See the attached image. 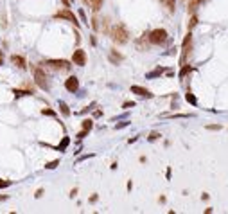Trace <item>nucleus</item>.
<instances>
[{
    "label": "nucleus",
    "instance_id": "obj_1",
    "mask_svg": "<svg viewBox=\"0 0 228 214\" xmlns=\"http://www.w3.org/2000/svg\"><path fill=\"white\" fill-rule=\"evenodd\" d=\"M110 36H112V40L115 43H119V45H124V43L129 42V32L128 29L124 27V23H117L112 27V31H110Z\"/></svg>",
    "mask_w": 228,
    "mask_h": 214
},
{
    "label": "nucleus",
    "instance_id": "obj_2",
    "mask_svg": "<svg viewBox=\"0 0 228 214\" xmlns=\"http://www.w3.org/2000/svg\"><path fill=\"white\" fill-rule=\"evenodd\" d=\"M32 74H34V81H36V85L40 86L42 90H49L47 74H45V68H43L42 65H36V67H32Z\"/></svg>",
    "mask_w": 228,
    "mask_h": 214
},
{
    "label": "nucleus",
    "instance_id": "obj_3",
    "mask_svg": "<svg viewBox=\"0 0 228 214\" xmlns=\"http://www.w3.org/2000/svg\"><path fill=\"white\" fill-rule=\"evenodd\" d=\"M147 40H149V43H153V45H164L169 40V34H167L165 29H153V31L149 32Z\"/></svg>",
    "mask_w": 228,
    "mask_h": 214
},
{
    "label": "nucleus",
    "instance_id": "obj_4",
    "mask_svg": "<svg viewBox=\"0 0 228 214\" xmlns=\"http://www.w3.org/2000/svg\"><path fill=\"white\" fill-rule=\"evenodd\" d=\"M45 63L51 68H56V70H68L70 68V61H67V60H49Z\"/></svg>",
    "mask_w": 228,
    "mask_h": 214
},
{
    "label": "nucleus",
    "instance_id": "obj_5",
    "mask_svg": "<svg viewBox=\"0 0 228 214\" xmlns=\"http://www.w3.org/2000/svg\"><path fill=\"white\" fill-rule=\"evenodd\" d=\"M72 63L77 65V67H83L86 65V52H84L83 49H75L72 54Z\"/></svg>",
    "mask_w": 228,
    "mask_h": 214
},
{
    "label": "nucleus",
    "instance_id": "obj_6",
    "mask_svg": "<svg viewBox=\"0 0 228 214\" xmlns=\"http://www.w3.org/2000/svg\"><path fill=\"white\" fill-rule=\"evenodd\" d=\"M54 18H65V20H68V22H72L74 25H79V22H77V18H75V14H74L72 11H68V7L67 9H61Z\"/></svg>",
    "mask_w": 228,
    "mask_h": 214
},
{
    "label": "nucleus",
    "instance_id": "obj_7",
    "mask_svg": "<svg viewBox=\"0 0 228 214\" xmlns=\"http://www.w3.org/2000/svg\"><path fill=\"white\" fill-rule=\"evenodd\" d=\"M65 88H67L68 92L75 94V92L79 90V79H77L75 76H70V77H67V81H65Z\"/></svg>",
    "mask_w": 228,
    "mask_h": 214
},
{
    "label": "nucleus",
    "instance_id": "obj_8",
    "mask_svg": "<svg viewBox=\"0 0 228 214\" xmlns=\"http://www.w3.org/2000/svg\"><path fill=\"white\" fill-rule=\"evenodd\" d=\"M11 63L14 65V67H18V68H25V67H27L25 58L20 56V54H13V56H11Z\"/></svg>",
    "mask_w": 228,
    "mask_h": 214
},
{
    "label": "nucleus",
    "instance_id": "obj_9",
    "mask_svg": "<svg viewBox=\"0 0 228 214\" xmlns=\"http://www.w3.org/2000/svg\"><path fill=\"white\" fill-rule=\"evenodd\" d=\"M108 58H110V61L113 65H119L120 61H124V56L120 52H117L115 49H110V54H108Z\"/></svg>",
    "mask_w": 228,
    "mask_h": 214
},
{
    "label": "nucleus",
    "instance_id": "obj_10",
    "mask_svg": "<svg viewBox=\"0 0 228 214\" xmlns=\"http://www.w3.org/2000/svg\"><path fill=\"white\" fill-rule=\"evenodd\" d=\"M131 92H133V94H136V96H142V97H153V94H151L147 88H144V86L133 85V86H131Z\"/></svg>",
    "mask_w": 228,
    "mask_h": 214
},
{
    "label": "nucleus",
    "instance_id": "obj_11",
    "mask_svg": "<svg viewBox=\"0 0 228 214\" xmlns=\"http://www.w3.org/2000/svg\"><path fill=\"white\" fill-rule=\"evenodd\" d=\"M103 2H104V0H90V7L93 9V13L101 11V7H103Z\"/></svg>",
    "mask_w": 228,
    "mask_h": 214
},
{
    "label": "nucleus",
    "instance_id": "obj_12",
    "mask_svg": "<svg viewBox=\"0 0 228 214\" xmlns=\"http://www.w3.org/2000/svg\"><path fill=\"white\" fill-rule=\"evenodd\" d=\"M59 112H61L63 115H67V117H68V115H70V108H68V105H67V103H59Z\"/></svg>",
    "mask_w": 228,
    "mask_h": 214
},
{
    "label": "nucleus",
    "instance_id": "obj_13",
    "mask_svg": "<svg viewBox=\"0 0 228 214\" xmlns=\"http://www.w3.org/2000/svg\"><path fill=\"white\" fill-rule=\"evenodd\" d=\"M13 94H14L16 97H22V96H31L32 92H31V90H20V88H14V90H13Z\"/></svg>",
    "mask_w": 228,
    "mask_h": 214
},
{
    "label": "nucleus",
    "instance_id": "obj_14",
    "mask_svg": "<svg viewBox=\"0 0 228 214\" xmlns=\"http://www.w3.org/2000/svg\"><path fill=\"white\" fill-rule=\"evenodd\" d=\"M162 72H164V68H160V67H158L156 70H153V72H149V74L145 76V77H147V79H153V77H158V76L162 74Z\"/></svg>",
    "mask_w": 228,
    "mask_h": 214
},
{
    "label": "nucleus",
    "instance_id": "obj_15",
    "mask_svg": "<svg viewBox=\"0 0 228 214\" xmlns=\"http://www.w3.org/2000/svg\"><path fill=\"white\" fill-rule=\"evenodd\" d=\"M68 144H70V139H68V137H63V140L59 142V144H58V150L63 151L65 148H67V146H68Z\"/></svg>",
    "mask_w": 228,
    "mask_h": 214
},
{
    "label": "nucleus",
    "instance_id": "obj_16",
    "mask_svg": "<svg viewBox=\"0 0 228 214\" xmlns=\"http://www.w3.org/2000/svg\"><path fill=\"white\" fill-rule=\"evenodd\" d=\"M185 99L189 101V103H190V105H192V106H196V105H197V101H196V97L192 96V92H187V94H185Z\"/></svg>",
    "mask_w": 228,
    "mask_h": 214
},
{
    "label": "nucleus",
    "instance_id": "obj_17",
    "mask_svg": "<svg viewBox=\"0 0 228 214\" xmlns=\"http://www.w3.org/2000/svg\"><path fill=\"white\" fill-rule=\"evenodd\" d=\"M189 72H190V67H189V65H181V70H180V77H181V79H183V77H185L187 74H189Z\"/></svg>",
    "mask_w": 228,
    "mask_h": 214
},
{
    "label": "nucleus",
    "instance_id": "obj_18",
    "mask_svg": "<svg viewBox=\"0 0 228 214\" xmlns=\"http://www.w3.org/2000/svg\"><path fill=\"white\" fill-rule=\"evenodd\" d=\"M92 126H93V121H92V119H84V121H83V130L90 131V130H92Z\"/></svg>",
    "mask_w": 228,
    "mask_h": 214
},
{
    "label": "nucleus",
    "instance_id": "obj_19",
    "mask_svg": "<svg viewBox=\"0 0 228 214\" xmlns=\"http://www.w3.org/2000/svg\"><path fill=\"white\" fill-rule=\"evenodd\" d=\"M160 137H162V135H160L158 131H151V133H149V137H147V140H149V142H155V140H158Z\"/></svg>",
    "mask_w": 228,
    "mask_h": 214
},
{
    "label": "nucleus",
    "instance_id": "obj_20",
    "mask_svg": "<svg viewBox=\"0 0 228 214\" xmlns=\"http://www.w3.org/2000/svg\"><path fill=\"white\" fill-rule=\"evenodd\" d=\"M196 23H197V16H196V14H192V16H190V20H189V25H187V27H189V31H190Z\"/></svg>",
    "mask_w": 228,
    "mask_h": 214
},
{
    "label": "nucleus",
    "instance_id": "obj_21",
    "mask_svg": "<svg viewBox=\"0 0 228 214\" xmlns=\"http://www.w3.org/2000/svg\"><path fill=\"white\" fill-rule=\"evenodd\" d=\"M162 2H164V4L167 6V9L171 11V13L174 11V0H162Z\"/></svg>",
    "mask_w": 228,
    "mask_h": 214
},
{
    "label": "nucleus",
    "instance_id": "obj_22",
    "mask_svg": "<svg viewBox=\"0 0 228 214\" xmlns=\"http://www.w3.org/2000/svg\"><path fill=\"white\" fill-rule=\"evenodd\" d=\"M58 164H59V160H52V162H47V169H54V167H58Z\"/></svg>",
    "mask_w": 228,
    "mask_h": 214
},
{
    "label": "nucleus",
    "instance_id": "obj_23",
    "mask_svg": "<svg viewBox=\"0 0 228 214\" xmlns=\"http://www.w3.org/2000/svg\"><path fill=\"white\" fill-rule=\"evenodd\" d=\"M221 128H223L221 124H208V126H207V130H210V131H216V130H218V131H219V130H221Z\"/></svg>",
    "mask_w": 228,
    "mask_h": 214
},
{
    "label": "nucleus",
    "instance_id": "obj_24",
    "mask_svg": "<svg viewBox=\"0 0 228 214\" xmlns=\"http://www.w3.org/2000/svg\"><path fill=\"white\" fill-rule=\"evenodd\" d=\"M92 29H93V31H99V20H97L95 16L92 18Z\"/></svg>",
    "mask_w": 228,
    "mask_h": 214
},
{
    "label": "nucleus",
    "instance_id": "obj_25",
    "mask_svg": "<svg viewBox=\"0 0 228 214\" xmlns=\"http://www.w3.org/2000/svg\"><path fill=\"white\" fill-rule=\"evenodd\" d=\"M9 185H11L9 180H2V178H0V189H4V187H9Z\"/></svg>",
    "mask_w": 228,
    "mask_h": 214
},
{
    "label": "nucleus",
    "instance_id": "obj_26",
    "mask_svg": "<svg viewBox=\"0 0 228 214\" xmlns=\"http://www.w3.org/2000/svg\"><path fill=\"white\" fill-rule=\"evenodd\" d=\"M42 113H43V115H52V117L56 115V113H54L52 110H49V108H43V110H42Z\"/></svg>",
    "mask_w": 228,
    "mask_h": 214
},
{
    "label": "nucleus",
    "instance_id": "obj_27",
    "mask_svg": "<svg viewBox=\"0 0 228 214\" xmlns=\"http://www.w3.org/2000/svg\"><path fill=\"white\" fill-rule=\"evenodd\" d=\"M108 22H110L108 18H104V20H103V31L104 32H110V29H108Z\"/></svg>",
    "mask_w": 228,
    "mask_h": 214
},
{
    "label": "nucleus",
    "instance_id": "obj_28",
    "mask_svg": "<svg viewBox=\"0 0 228 214\" xmlns=\"http://www.w3.org/2000/svg\"><path fill=\"white\" fill-rule=\"evenodd\" d=\"M126 126H129V121H124V122H120V124H117L115 128H117V130H120V128H126Z\"/></svg>",
    "mask_w": 228,
    "mask_h": 214
},
{
    "label": "nucleus",
    "instance_id": "obj_29",
    "mask_svg": "<svg viewBox=\"0 0 228 214\" xmlns=\"http://www.w3.org/2000/svg\"><path fill=\"white\" fill-rule=\"evenodd\" d=\"M135 106V103H133V101H126L124 105H122V108H133Z\"/></svg>",
    "mask_w": 228,
    "mask_h": 214
},
{
    "label": "nucleus",
    "instance_id": "obj_30",
    "mask_svg": "<svg viewBox=\"0 0 228 214\" xmlns=\"http://www.w3.org/2000/svg\"><path fill=\"white\" fill-rule=\"evenodd\" d=\"M86 133H88L86 130H81V131L77 133V139H83V137H86Z\"/></svg>",
    "mask_w": 228,
    "mask_h": 214
},
{
    "label": "nucleus",
    "instance_id": "obj_31",
    "mask_svg": "<svg viewBox=\"0 0 228 214\" xmlns=\"http://www.w3.org/2000/svg\"><path fill=\"white\" fill-rule=\"evenodd\" d=\"M79 18H81L83 22H86V14H84V11H83V9H79Z\"/></svg>",
    "mask_w": 228,
    "mask_h": 214
},
{
    "label": "nucleus",
    "instance_id": "obj_32",
    "mask_svg": "<svg viewBox=\"0 0 228 214\" xmlns=\"http://www.w3.org/2000/svg\"><path fill=\"white\" fill-rule=\"evenodd\" d=\"M97 198H99L97 194H92V196H90V204H95V202H97Z\"/></svg>",
    "mask_w": 228,
    "mask_h": 214
},
{
    "label": "nucleus",
    "instance_id": "obj_33",
    "mask_svg": "<svg viewBox=\"0 0 228 214\" xmlns=\"http://www.w3.org/2000/svg\"><path fill=\"white\" fill-rule=\"evenodd\" d=\"M42 194H43V189H38V191H36V194H34V196H36V198H40Z\"/></svg>",
    "mask_w": 228,
    "mask_h": 214
},
{
    "label": "nucleus",
    "instance_id": "obj_34",
    "mask_svg": "<svg viewBox=\"0 0 228 214\" xmlns=\"http://www.w3.org/2000/svg\"><path fill=\"white\" fill-rule=\"evenodd\" d=\"M75 194H77V189H72V191H70V196H72V198H74Z\"/></svg>",
    "mask_w": 228,
    "mask_h": 214
},
{
    "label": "nucleus",
    "instance_id": "obj_35",
    "mask_svg": "<svg viewBox=\"0 0 228 214\" xmlns=\"http://www.w3.org/2000/svg\"><path fill=\"white\" fill-rule=\"evenodd\" d=\"M63 4H65L67 7H70V2H68V0H63Z\"/></svg>",
    "mask_w": 228,
    "mask_h": 214
},
{
    "label": "nucleus",
    "instance_id": "obj_36",
    "mask_svg": "<svg viewBox=\"0 0 228 214\" xmlns=\"http://www.w3.org/2000/svg\"><path fill=\"white\" fill-rule=\"evenodd\" d=\"M0 65H2V56H0Z\"/></svg>",
    "mask_w": 228,
    "mask_h": 214
},
{
    "label": "nucleus",
    "instance_id": "obj_37",
    "mask_svg": "<svg viewBox=\"0 0 228 214\" xmlns=\"http://www.w3.org/2000/svg\"><path fill=\"white\" fill-rule=\"evenodd\" d=\"M0 56H2V51H0Z\"/></svg>",
    "mask_w": 228,
    "mask_h": 214
}]
</instances>
